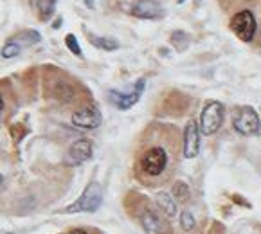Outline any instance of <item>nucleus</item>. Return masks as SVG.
Instances as JSON below:
<instances>
[{
	"label": "nucleus",
	"instance_id": "nucleus-1",
	"mask_svg": "<svg viewBox=\"0 0 261 234\" xmlns=\"http://www.w3.org/2000/svg\"><path fill=\"white\" fill-rule=\"evenodd\" d=\"M180 139L169 126H155L146 132L135 153V177L144 186H161L171 178L178 164Z\"/></svg>",
	"mask_w": 261,
	"mask_h": 234
},
{
	"label": "nucleus",
	"instance_id": "nucleus-2",
	"mask_svg": "<svg viewBox=\"0 0 261 234\" xmlns=\"http://www.w3.org/2000/svg\"><path fill=\"white\" fill-rule=\"evenodd\" d=\"M223 115H225V108L218 101H207L202 108L200 114V134L204 135H215L220 130L223 123Z\"/></svg>",
	"mask_w": 261,
	"mask_h": 234
},
{
	"label": "nucleus",
	"instance_id": "nucleus-3",
	"mask_svg": "<svg viewBox=\"0 0 261 234\" xmlns=\"http://www.w3.org/2000/svg\"><path fill=\"white\" fill-rule=\"evenodd\" d=\"M101 202H103V189H101V186L97 182H90L85 188V191L81 193L80 198L65 209V213H94L99 209Z\"/></svg>",
	"mask_w": 261,
	"mask_h": 234
},
{
	"label": "nucleus",
	"instance_id": "nucleus-4",
	"mask_svg": "<svg viewBox=\"0 0 261 234\" xmlns=\"http://www.w3.org/2000/svg\"><path fill=\"white\" fill-rule=\"evenodd\" d=\"M230 29L234 31V35L238 36L242 42H252L254 35L257 31V23L256 18L250 11L243 9V11L236 13L230 20Z\"/></svg>",
	"mask_w": 261,
	"mask_h": 234
},
{
	"label": "nucleus",
	"instance_id": "nucleus-5",
	"mask_svg": "<svg viewBox=\"0 0 261 234\" xmlns=\"http://www.w3.org/2000/svg\"><path fill=\"white\" fill-rule=\"evenodd\" d=\"M259 117H257L256 110L252 107H242L236 110L234 117H232V126L240 135H252L259 130Z\"/></svg>",
	"mask_w": 261,
	"mask_h": 234
},
{
	"label": "nucleus",
	"instance_id": "nucleus-6",
	"mask_svg": "<svg viewBox=\"0 0 261 234\" xmlns=\"http://www.w3.org/2000/svg\"><path fill=\"white\" fill-rule=\"evenodd\" d=\"M144 85H146V80L141 77L128 94L117 92V90H110V92H108V99L112 101V105H114L115 108H119V110H128V108H132L139 99H141L142 92H144Z\"/></svg>",
	"mask_w": 261,
	"mask_h": 234
},
{
	"label": "nucleus",
	"instance_id": "nucleus-7",
	"mask_svg": "<svg viewBox=\"0 0 261 234\" xmlns=\"http://www.w3.org/2000/svg\"><path fill=\"white\" fill-rule=\"evenodd\" d=\"M139 220L148 234H171V229H169L164 215H161L157 209H142Z\"/></svg>",
	"mask_w": 261,
	"mask_h": 234
},
{
	"label": "nucleus",
	"instance_id": "nucleus-8",
	"mask_svg": "<svg viewBox=\"0 0 261 234\" xmlns=\"http://www.w3.org/2000/svg\"><path fill=\"white\" fill-rule=\"evenodd\" d=\"M200 151V128L195 121H188L182 135V155L186 159H195Z\"/></svg>",
	"mask_w": 261,
	"mask_h": 234
},
{
	"label": "nucleus",
	"instance_id": "nucleus-9",
	"mask_svg": "<svg viewBox=\"0 0 261 234\" xmlns=\"http://www.w3.org/2000/svg\"><path fill=\"white\" fill-rule=\"evenodd\" d=\"M92 157V142L89 139H80V141L72 142L69 146L65 155V162L69 166H77L87 162L89 159Z\"/></svg>",
	"mask_w": 261,
	"mask_h": 234
},
{
	"label": "nucleus",
	"instance_id": "nucleus-10",
	"mask_svg": "<svg viewBox=\"0 0 261 234\" xmlns=\"http://www.w3.org/2000/svg\"><path fill=\"white\" fill-rule=\"evenodd\" d=\"M72 124L83 130H94L101 124V114L96 107H85L72 114Z\"/></svg>",
	"mask_w": 261,
	"mask_h": 234
},
{
	"label": "nucleus",
	"instance_id": "nucleus-11",
	"mask_svg": "<svg viewBox=\"0 0 261 234\" xmlns=\"http://www.w3.org/2000/svg\"><path fill=\"white\" fill-rule=\"evenodd\" d=\"M132 15L137 16V18H144V20H155L162 16V8L153 2V0H141L132 8Z\"/></svg>",
	"mask_w": 261,
	"mask_h": 234
},
{
	"label": "nucleus",
	"instance_id": "nucleus-12",
	"mask_svg": "<svg viewBox=\"0 0 261 234\" xmlns=\"http://www.w3.org/2000/svg\"><path fill=\"white\" fill-rule=\"evenodd\" d=\"M53 96H56L62 103H69V101H72L74 96H76V90H74V87L69 81L58 80L53 87Z\"/></svg>",
	"mask_w": 261,
	"mask_h": 234
},
{
	"label": "nucleus",
	"instance_id": "nucleus-13",
	"mask_svg": "<svg viewBox=\"0 0 261 234\" xmlns=\"http://www.w3.org/2000/svg\"><path fill=\"white\" fill-rule=\"evenodd\" d=\"M157 205H159V211H162V215H166V216L177 215V202H175V196H171L169 193H164V191L159 193Z\"/></svg>",
	"mask_w": 261,
	"mask_h": 234
},
{
	"label": "nucleus",
	"instance_id": "nucleus-14",
	"mask_svg": "<svg viewBox=\"0 0 261 234\" xmlns=\"http://www.w3.org/2000/svg\"><path fill=\"white\" fill-rule=\"evenodd\" d=\"M56 2H58V0H35V6H36V11H38L40 20L47 22V20L54 15Z\"/></svg>",
	"mask_w": 261,
	"mask_h": 234
},
{
	"label": "nucleus",
	"instance_id": "nucleus-15",
	"mask_svg": "<svg viewBox=\"0 0 261 234\" xmlns=\"http://www.w3.org/2000/svg\"><path fill=\"white\" fill-rule=\"evenodd\" d=\"M89 42L94 47L101 50H115L119 49V42L114 38H107V36H97V35H89Z\"/></svg>",
	"mask_w": 261,
	"mask_h": 234
},
{
	"label": "nucleus",
	"instance_id": "nucleus-16",
	"mask_svg": "<svg viewBox=\"0 0 261 234\" xmlns=\"http://www.w3.org/2000/svg\"><path fill=\"white\" fill-rule=\"evenodd\" d=\"M173 195H175L177 202H186L189 198V195H191V189H189V186L186 182L178 180L177 184L173 186Z\"/></svg>",
	"mask_w": 261,
	"mask_h": 234
},
{
	"label": "nucleus",
	"instance_id": "nucleus-17",
	"mask_svg": "<svg viewBox=\"0 0 261 234\" xmlns=\"http://www.w3.org/2000/svg\"><path fill=\"white\" fill-rule=\"evenodd\" d=\"M171 42H173V45L177 47L178 50H184L186 47H188V43H189V36L186 35L184 31H177V33H173Z\"/></svg>",
	"mask_w": 261,
	"mask_h": 234
},
{
	"label": "nucleus",
	"instance_id": "nucleus-18",
	"mask_svg": "<svg viewBox=\"0 0 261 234\" xmlns=\"http://www.w3.org/2000/svg\"><path fill=\"white\" fill-rule=\"evenodd\" d=\"M180 225L184 230H193L196 227V220L191 215V211H182L180 213Z\"/></svg>",
	"mask_w": 261,
	"mask_h": 234
},
{
	"label": "nucleus",
	"instance_id": "nucleus-19",
	"mask_svg": "<svg viewBox=\"0 0 261 234\" xmlns=\"http://www.w3.org/2000/svg\"><path fill=\"white\" fill-rule=\"evenodd\" d=\"M20 54V45L16 42H8L4 45V49H2V56L4 58H15V56H18Z\"/></svg>",
	"mask_w": 261,
	"mask_h": 234
},
{
	"label": "nucleus",
	"instance_id": "nucleus-20",
	"mask_svg": "<svg viewBox=\"0 0 261 234\" xmlns=\"http://www.w3.org/2000/svg\"><path fill=\"white\" fill-rule=\"evenodd\" d=\"M65 43H67V47L70 49V53H74L76 56H81V47H80V43H77L76 36H74V35H67Z\"/></svg>",
	"mask_w": 261,
	"mask_h": 234
},
{
	"label": "nucleus",
	"instance_id": "nucleus-21",
	"mask_svg": "<svg viewBox=\"0 0 261 234\" xmlns=\"http://www.w3.org/2000/svg\"><path fill=\"white\" fill-rule=\"evenodd\" d=\"M69 234H87V232H85L83 229H76V230H70Z\"/></svg>",
	"mask_w": 261,
	"mask_h": 234
},
{
	"label": "nucleus",
	"instance_id": "nucleus-22",
	"mask_svg": "<svg viewBox=\"0 0 261 234\" xmlns=\"http://www.w3.org/2000/svg\"><path fill=\"white\" fill-rule=\"evenodd\" d=\"M85 4L89 6V8H94V0H85Z\"/></svg>",
	"mask_w": 261,
	"mask_h": 234
},
{
	"label": "nucleus",
	"instance_id": "nucleus-23",
	"mask_svg": "<svg viewBox=\"0 0 261 234\" xmlns=\"http://www.w3.org/2000/svg\"><path fill=\"white\" fill-rule=\"evenodd\" d=\"M4 110V99H2V96H0V112Z\"/></svg>",
	"mask_w": 261,
	"mask_h": 234
},
{
	"label": "nucleus",
	"instance_id": "nucleus-24",
	"mask_svg": "<svg viewBox=\"0 0 261 234\" xmlns=\"http://www.w3.org/2000/svg\"><path fill=\"white\" fill-rule=\"evenodd\" d=\"M177 2H178V4H182V2H184V0H177Z\"/></svg>",
	"mask_w": 261,
	"mask_h": 234
},
{
	"label": "nucleus",
	"instance_id": "nucleus-25",
	"mask_svg": "<svg viewBox=\"0 0 261 234\" xmlns=\"http://www.w3.org/2000/svg\"><path fill=\"white\" fill-rule=\"evenodd\" d=\"M195 2H196V4H200V2H202V0H195Z\"/></svg>",
	"mask_w": 261,
	"mask_h": 234
},
{
	"label": "nucleus",
	"instance_id": "nucleus-26",
	"mask_svg": "<svg viewBox=\"0 0 261 234\" xmlns=\"http://www.w3.org/2000/svg\"><path fill=\"white\" fill-rule=\"evenodd\" d=\"M0 184H2V175H0Z\"/></svg>",
	"mask_w": 261,
	"mask_h": 234
},
{
	"label": "nucleus",
	"instance_id": "nucleus-27",
	"mask_svg": "<svg viewBox=\"0 0 261 234\" xmlns=\"http://www.w3.org/2000/svg\"><path fill=\"white\" fill-rule=\"evenodd\" d=\"M9 234H13V232H9Z\"/></svg>",
	"mask_w": 261,
	"mask_h": 234
}]
</instances>
